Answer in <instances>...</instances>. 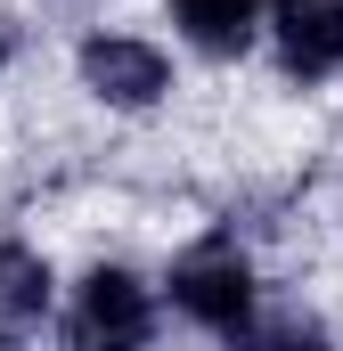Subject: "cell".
Returning <instances> with one entry per match:
<instances>
[{"label": "cell", "mask_w": 343, "mask_h": 351, "mask_svg": "<svg viewBox=\"0 0 343 351\" xmlns=\"http://www.w3.org/2000/svg\"><path fill=\"white\" fill-rule=\"evenodd\" d=\"M49 302V269L25 245H0V311H41Z\"/></svg>", "instance_id": "cell-6"}, {"label": "cell", "mask_w": 343, "mask_h": 351, "mask_svg": "<svg viewBox=\"0 0 343 351\" xmlns=\"http://www.w3.org/2000/svg\"><path fill=\"white\" fill-rule=\"evenodd\" d=\"M0 351H16V343H8V335H0Z\"/></svg>", "instance_id": "cell-7"}, {"label": "cell", "mask_w": 343, "mask_h": 351, "mask_svg": "<svg viewBox=\"0 0 343 351\" xmlns=\"http://www.w3.org/2000/svg\"><path fill=\"white\" fill-rule=\"evenodd\" d=\"M147 343V294L123 269H98L82 286V311L66 327V351H139Z\"/></svg>", "instance_id": "cell-1"}, {"label": "cell", "mask_w": 343, "mask_h": 351, "mask_svg": "<svg viewBox=\"0 0 343 351\" xmlns=\"http://www.w3.org/2000/svg\"><path fill=\"white\" fill-rule=\"evenodd\" d=\"M278 49L294 74L343 66V0H278Z\"/></svg>", "instance_id": "cell-3"}, {"label": "cell", "mask_w": 343, "mask_h": 351, "mask_svg": "<svg viewBox=\"0 0 343 351\" xmlns=\"http://www.w3.org/2000/svg\"><path fill=\"white\" fill-rule=\"evenodd\" d=\"M172 302L188 319H204V327H237L246 302H254V278H246V262L229 245H204V254H188L172 269Z\"/></svg>", "instance_id": "cell-2"}, {"label": "cell", "mask_w": 343, "mask_h": 351, "mask_svg": "<svg viewBox=\"0 0 343 351\" xmlns=\"http://www.w3.org/2000/svg\"><path fill=\"white\" fill-rule=\"evenodd\" d=\"M82 74H90V90L115 98V106H147V98L164 90V58H156L147 41H90Z\"/></svg>", "instance_id": "cell-4"}, {"label": "cell", "mask_w": 343, "mask_h": 351, "mask_svg": "<svg viewBox=\"0 0 343 351\" xmlns=\"http://www.w3.org/2000/svg\"><path fill=\"white\" fill-rule=\"evenodd\" d=\"M180 8V25L204 41V49H237L246 33H254V8L261 0H172Z\"/></svg>", "instance_id": "cell-5"}]
</instances>
